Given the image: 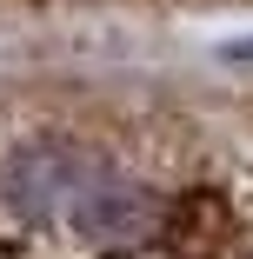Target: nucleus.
Returning a JSON list of instances; mask_svg holds the SVG:
<instances>
[{"instance_id":"f257e3e1","label":"nucleus","mask_w":253,"mask_h":259,"mask_svg":"<svg viewBox=\"0 0 253 259\" xmlns=\"http://www.w3.org/2000/svg\"><path fill=\"white\" fill-rule=\"evenodd\" d=\"M107 166L93 146L80 140H60V133H40V140H20L7 160H0V199L7 213L27 220V226H54L67 220V206L87 193V180Z\"/></svg>"},{"instance_id":"f03ea898","label":"nucleus","mask_w":253,"mask_h":259,"mask_svg":"<svg viewBox=\"0 0 253 259\" xmlns=\"http://www.w3.org/2000/svg\"><path fill=\"white\" fill-rule=\"evenodd\" d=\"M160 193L154 186H140L114 166H100L87 180V193L67 206V226L87 239V246H147V239H160Z\"/></svg>"},{"instance_id":"7ed1b4c3","label":"nucleus","mask_w":253,"mask_h":259,"mask_svg":"<svg viewBox=\"0 0 253 259\" xmlns=\"http://www.w3.org/2000/svg\"><path fill=\"white\" fill-rule=\"evenodd\" d=\"M227 54H233V60H253V40H240V47H227Z\"/></svg>"}]
</instances>
